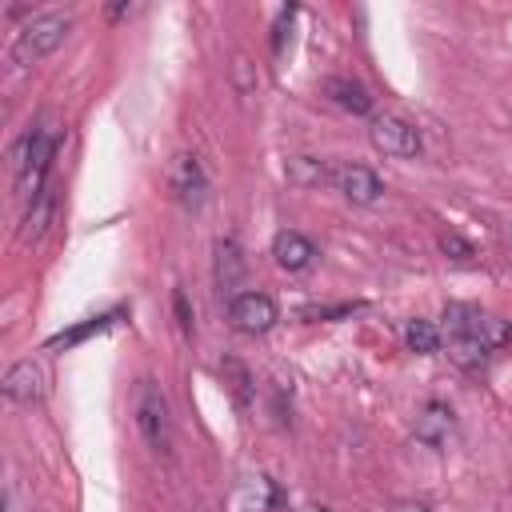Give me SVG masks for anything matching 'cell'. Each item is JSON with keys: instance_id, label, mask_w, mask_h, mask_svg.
<instances>
[{"instance_id": "cell-1", "label": "cell", "mask_w": 512, "mask_h": 512, "mask_svg": "<svg viewBox=\"0 0 512 512\" xmlns=\"http://www.w3.org/2000/svg\"><path fill=\"white\" fill-rule=\"evenodd\" d=\"M56 144H60V136H56L52 128H36V132L24 136V144H20V152H16V184H20L24 196L36 200V196L44 192V176H48V168H52Z\"/></svg>"}, {"instance_id": "cell-2", "label": "cell", "mask_w": 512, "mask_h": 512, "mask_svg": "<svg viewBox=\"0 0 512 512\" xmlns=\"http://www.w3.org/2000/svg\"><path fill=\"white\" fill-rule=\"evenodd\" d=\"M132 412H136V428H140V436L148 440V448L172 452V408H168L164 392H160L152 380H140V384H136Z\"/></svg>"}, {"instance_id": "cell-3", "label": "cell", "mask_w": 512, "mask_h": 512, "mask_svg": "<svg viewBox=\"0 0 512 512\" xmlns=\"http://www.w3.org/2000/svg\"><path fill=\"white\" fill-rule=\"evenodd\" d=\"M68 28H72V20H68V16H60V12L32 16V20H28V24L16 32V44H12L16 64H32V60H40V56L56 52V48L64 44Z\"/></svg>"}, {"instance_id": "cell-4", "label": "cell", "mask_w": 512, "mask_h": 512, "mask_svg": "<svg viewBox=\"0 0 512 512\" xmlns=\"http://www.w3.org/2000/svg\"><path fill=\"white\" fill-rule=\"evenodd\" d=\"M440 328H460V332H468L472 340H480L488 352H500L504 344H512L508 320H500V316H492V312H480V308H472V304H448Z\"/></svg>"}, {"instance_id": "cell-5", "label": "cell", "mask_w": 512, "mask_h": 512, "mask_svg": "<svg viewBox=\"0 0 512 512\" xmlns=\"http://www.w3.org/2000/svg\"><path fill=\"white\" fill-rule=\"evenodd\" d=\"M368 140H372V148H376V152L396 156V160L420 156V148H424L420 132H416L408 120L388 116V112H384V116H372V124H368Z\"/></svg>"}, {"instance_id": "cell-6", "label": "cell", "mask_w": 512, "mask_h": 512, "mask_svg": "<svg viewBox=\"0 0 512 512\" xmlns=\"http://www.w3.org/2000/svg\"><path fill=\"white\" fill-rule=\"evenodd\" d=\"M228 320H232L236 332L260 336V332H268L280 320V312H276L272 296H264V292H236L228 300Z\"/></svg>"}, {"instance_id": "cell-7", "label": "cell", "mask_w": 512, "mask_h": 512, "mask_svg": "<svg viewBox=\"0 0 512 512\" xmlns=\"http://www.w3.org/2000/svg\"><path fill=\"white\" fill-rule=\"evenodd\" d=\"M332 180H336V188L344 192V200L364 204V208L384 196V180H380L368 164H340V168L332 172Z\"/></svg>"}, {"instance_id": "cell-8", "label": "cell", "mask_w": 512, "mask_h": 512, "mask_svg": "<svg viewBox=\"0 0 512 512\" xmlns=\"http://www.w3.org/2000/svg\"><path fill=\"white\" fill-rule=\"evenodd\" d=\"M44 388H48V376L36 360H20L4 372V396L12 404H36L44 396Z\"/></svg>"}, {"instance_id": "cell-9", "label": "cell", "mask_w": 512, "mask_h": 512, "mask_svg": "<svg viewBox=\"0 0 512 512\" xmlns=\"http://www.w3.org/2000/svg\"><path fill=\"white\" fill-rule=\"evenodd\" d=\"M452 436H456V416H452V408L448 404H424L420 408V416H416V440L420 444H428V448H436V452H444L448 444H452Z\"/></svg>"}, {"instance_id": "cell-10", "label": "cell", "mask_w": 512, "mask_h": 512, "mask_svg": "<svg viewBox=\"0 0 512 512\" xmlns=\"http://www.w3.org/2000/svg\"><path fill=\"white\" fill-rule=\"evenodd\" d=\"M440 344H444L448 360L456 368H464V372H484L488 360H492V352L480 340H472L468 332H460V328H440Z\"/></svg>"}, {"instance_id": "cell-11", "label": "cell", "mask_w": 512, "mask_h": 512, "mask_svg": "<svg viewBox=\"0 0 512 512\" xmlns=\"http://www.w3.org/2000/svg\"><path fill=\"white\" fill-rule=\"evenodd\" d=\"M272 256H276V264H280L284 272H304V268H312V260H316V244H312L304 232L284 228V232H276V240H272Z\"/></svg>"}, {"instance_id": "cell-12", "label": "cell", "mask_w": 512, "mask_h": 512, "mask_svg": "<svg viewBox=\"0 0 512 512\" xmlns=\"http://www.w3.org/2000/svg\"><path fill=\"white\" fill-rule=\"evenodd\" d=\"M172 192L188 208H196L204 200V168H200L196 156H176V164H172Z\"/></svg>"}, {"instance_id": "cell-13", "label": "cell", "mask_w": 512, "mask_h": 512, "mask_svg": "<svg viewBox=\"0 0 512 512\" xmlns=\"http://www.w3.org/2000/svg\"><path fill=\"white\" fill-rule=\"evenodd\" d=\"M240 280H244V256H240L236 240H216V284H220V292L232 300Z\"/></svg>"}, {"instance_id": "cell-14", "label": "cell", "mask_w": 512, "mask_h": 512, "mask_svg": "<svg viewBox=\"0 0 512 512\" xmlns=\"http://www.w3.org/2000/svg\"><path fill=\"white\" fill-rule=\"evenodd\" d=\"M324 96H328L332 104H340L344 112H352V116H368V112H372V96H368L356 80L328 76V80H324Z\"/></svg>"}, {"instance_id": "cell-15", "label": "cell", "mask_w": 512, "mask_h": 512, "mask_svg": "<svg viewBox=\"0 0 512 512\" xmlns=\"http://www.w3.org/2000/svg\"><path fill=\"white\" fill-rule=\"evenodd\" d=\"M284 176H288V184H296V188H320V184L328 180V168H324V160H316V156H292V160L284 164Z\"/></svg>"}, {"instance_id": "cell-16", "label": "cell", "mask_w": 512, "mask_h": 512, "mask_svg": "<svg viewBox=\"0 0 512 512\" xmlns=\"http://www.w3.org/2000/svg\"><path fill=\"white\" fill-rule=\"evenodd\" d=\"M404 344H408V352H416V356H432L436 348H440V328L432 324V320H408L404 324Z\"/></svg>"}, {"instance_id": "cell-17", "label": "cell", "mask_w": 512, "mask_h": 512, "mask_svg": "<svg viewBox=\"0 0 512 512\" xmlns=\"http://www.w3.org/2000/svg\"><path fill=\"white\" fill-rule=\"evenodd\" d=\"M220 372H224V384H228V392L236 396V404L248 408V404H252V392H256V388H252V372H248L236 356H228V360L220 364Z\"/></svg>"}, {"instance_id": "cell-18", "label": "cell", "mask_w": 512, "mask_h": 512, "mask_svg": "<svg viewBox=\"0 0 512 512\" xmlns=\"http://www.w3.org/2000/svg\"><path fill=\"white\" fill-rule=\"evenodd\" d=\"M52 208H56V196H52V188H44V192L32 200L28 216H24V228H20V236H24V240H36V236L48 228V220H52Z\"/></svg>"}, {"instance_id": "cell-19", "label": "cell", "mask_w": 512, "mask_h": 512, "mask_svg": "<svg viewBox=\"0 0 512 512\" xmlns=\"http://www.w3.org/2000/svg\"><path fill=\"white\" fill-rule=\"evenodd\" d=\"M112 316H116V312H108V316H92V320H84V324H76V328H68V332H56V336H48L44 348H72V344L88 340L92 332H104V328L112 324Z\"/></svg>"}, {"instance_id": "cell-20", "label": "cell", "mask_w": 512, "mask_h": 512, "mask_svg": "<svg viewBox=\"0 0 512 512\" xmlns=\"http://www.w3.org/2000/svg\"><path fill=\"white\" fill-rule=\"evenodd\" d=\"M440 248L452 256V260H472V244L468 240H460L456 232H448V236H440Z\"/></svg>"}, {"instance_id": "cell-21", "label": "cell", "mask_w": 512, "mask_h": 512, "mask_svg": "<svg viewBox=\"0 0 512 512\" xmlns=\"http://www.w3.org/2000/svg\"><path fill=\"white\" fill-rule=\"evenodd\" d=\"M172 304H176V320H180V328L192 336V312H188V300H184V292H176V296H172Z\"/></svg>"}, {"instance_id": "cell-22", "label": "cell", "mask_w": 512, "mask_h": 512, "mask_svg": "<svg viewBox=\"0 0 512 512\" xmlns=\"http://www.w3.org/2000/svg\"><path fill=\"white\" fill-rule=\"evenodd\" d=\"M292 12H296V8H284V12H280V20H276V32H272V52H280V48H284V28H288Z\"/></svg>"}, {"instance_id": "cell-23", "label": "cell", "mask_w": 512, "mask_h": 512, "mask_svg": "<svg viewBox=\"0 0 512 512\" xmlns=\"http://www.w3.org/2000/svg\"><path fill=\"white\" fill-rule=\"evenodd\" d=\"M392 512H432L424 500H400V504H392Z\"/></svg>"}, {"instance_id": "cell-24", "label": "cell", "mask_w": 512, "mask_h": 512, "mask_svg": "<svg viewBox=\"0 0 512 512\" xmlns=\"http://www.w3.org/2000/svg\"><path fill=\"white\" fill-rule=\"evenodd\" d=\"M296 512H328V508H320V504H304V508H296Z\"/></svg>"}]
</instances>
